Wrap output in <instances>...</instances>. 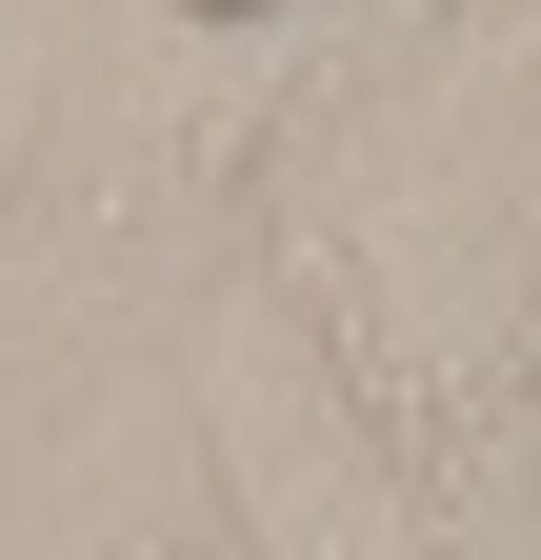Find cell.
<instances>
[{
	"mask_svg": "<svg viewBox=\"0 0 541 560\" xmlns=\"http://www.w3.org/2000/svg\"><path fill=\"white\" fill-rule=\"evenodd\" d=\"M161 21H281V0H161Z\"/></svg>",
	"mask_w": 541,
	"mask_h": 560,
	"instance_id": "6da1fadb",
	"label": "cell"
}]
</instances>
